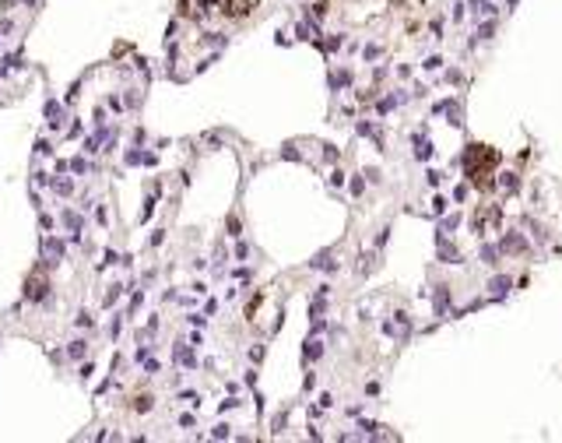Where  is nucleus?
Returning <instances> with one entry per match:
<instances>
[{
	"label": "nucleus",
	"mask_w": 562,
	"mask_h": 443,
	"mask_svg": "<svg viewBox=\"0 0 562 443\" xmlns=\"http://www.w3.org/2000/svg\"><path fill=\"white\" fill-rule=\"evenodd\" d=\"M84 348H88V341H81V338H77V341H70V345H67V356H70V359H81V356H84Z\"/></svg>",
	"instance_id": "nucleus-9"
},
{
	"label": "nucleus",
	"mask_w": 562,
	"mask_h": 443,
	"mask_svg": "<svg viewBox=\"0 0 562 443\" xmlns=\"http://www.w3.org/2000/svg\"><path fill=\"white\" fill-rule=\"evenodd\" d=\"M499 187H502L506 194H513V190L520 187V180H517V172H499Z\"/></svg>",
	"instance_id": "nucleus-6"
},
{
	"label": "nucleus",
	"mask_w": 562,
	"mask_h": 443,
	"mask_svg": "<svg viewBox=\"0 0 562 443\" xmlns=\"http://www.w3.org/2000/svg\"><path fill=\"white\" fill-rule=\"evenodd\" d=\"M253 7H257V0H228V7H225V11H228L232 18H239V14H250Z\"/></svg>",
	"instance_id": "nucleus-3"
},
{
	"label": "nucleus",
	"mask_w": 562,
	"mask_h": 443,
	"mask_svg": "<svg viewBox=\"0 0 562 443\" xmlns=\"http://www.w3.org/2000/svg\"><path fill=\"white\" fill-rule=\"evenodd\" d=\"M489 289H492L495 295H502L506 289H509V278H492V285H489Z\"/></svg>",
	"instance_id": "nucleus-11"
},
{
	"label": "nucleus",
	"mask_w": 562,
	"mask_h": 443,
	"mask_svg": "<svg viewBox=\"0 0 562 443\" xmlns=\"http://www.w3.org/2000/svg\"><path fill=\"white\" fill-rule=\"evenodd\" d=\"M151 408V397H137V412H148Z\"/></svg>",
	"instance_id": "nucleus-16"
},
{
	"label": "nucleus",
	"mask_w": 562,
	"mask_h": 443,
	"mask_svg": "<svg viewBox=\"0 0 562 443\" xmlns=\"http://www.w3.org/2000/svg\"><path fill=\"white\" fill-rule=\"evenodd\" d=\"M57 194H64V197L70 194V183H67V180H57Z\"/></svg>",
	"instance_id": "nucleus-15"
},
{
	"label": "nucleus",
	"mask_w": 562,
	"mask_h": 443,
	"mask_svg": "<svg viewBox=\"0 0 562 443\" xmlns=\"http://www.w3.org/2000/svg\"><path fill=\"white\" fill-rule=\"evenodd\" d=\"M46 295H50V282H46V278H42V282H39V278L28 282V299H46Z\"/></svg>",
	"instance_id": "nucleus-4"
},
{
	"label": "nucleus",
	"mask_w": 562,
	"mask_h": 443,
	"mask_svg": "<svg viewBox=\"0 0 562 443\" xmlns=\"http://www.w3.org/2000/svg\"><path fill=\"white\" fill-rule=\"evenodd\" d=\"M64 225H67V232L74 239H81V215H74V211H64Z\"/></svg>",
	"instance_id": "nucleus-5"
},
{
	"label": "nucleus",
	"mask_w": 562,
	"mask_h": 443,
	"mask_svg": "<svg viewBox=\"0 0 562 443\" xmlns=\"http://www.w3.org/2000/svg\"><path fill=\"white\" fill-rule=\"evenodd\" d=\"M320 352H323V348H320V341H309V345H306V359H316Z\"/></svg>",
	"instance_id": "nucleus-12"
},
{
	"label": "nucleus",
	"mask_w": 562,
	"mask_h": 443,
	"mask_svg": "<svg viewBox=\"0 0 562 443\" xmlns=\"http://www.w3.org/2000/svg\"><path fill=\"white\" fill-rule=\"evenodd\" d=\"M176 363H179V366H194L197 359H194V352H190L186 345H176Z\"/></svg>",
	"instance_id": "nucleus-8"
},
{
	"label": "nucleus",
	"mask_w": 562,
	"mask_h": 443,
	"mask_svg": "<svg viewBox=\"0 0 562 443\" xmlns=\"http://www.w3.org/2000/svg\"><path fill=\"white\" fill-rule=\"evenodd\" d=\"M499 165V151L489 145H467L464 151V172L467 180L478 187V190H489L492 187V169Z\"/></svg>",
	"instance_id": "nucleus-1"
},
{
	"label": "nucleus",
	"mask_w": 562,
	"mask_h": 443,
	"mask_svg": "<svg viewBox=\"0 0 562 443\" xmlns=\"http://www.w3.org/2000/svg\"><path fill=\"white\" fill-rule=\"evenodd\" d=\"M492 32H495V25H492V21H485V25L478 28V39H492Z\"/></svg>",
	"instance_id": "nucleus-13"
},
{
	"label": "nucleus",
	"mask_w": 562,
	"mask_h": 443,
	"mask_svg": "<svg viewBox=\"0 0 562 443\" xmlns=\"http://www.w3.org/2000/svg\"><path fill=\"white\" fill-rule=\"evenodd\" d=\"M331 183H334V187H341V183H345V172H341V169H334V172H331Z\"/></svg>",
	"instance_id": "nucleus-14"
},
{
	"label": "nucleus",
	"mask_w": 562,
	"mask_h": 443,
	"mask_svg": "<svg viewBox=\"0 0 562 443\" xmlns=\"http://www.w3.org/2000/svg\"><path fill=\"white\" fill-rule=\"evenodd\" d=\"M42 250H46V253H50V257H53V264H57V260H60V257H64V246H60V243H57V239H42Z\"/></svg>",
	"instance_id": "nucleus-7"
},
{
	"label": "nucleus",
	"mask_w": 562,
	"mask_h": 443,
	"mask_svg": "<svg viewBox=\"0 0 562 443\" xmlns=\"http://www.w3.org/2000/svg\"><path fill=\"white\" fill-rule=\"evenodd\" d=\"M499 208H482V211H475V218H471V229H475V236H485V232H492L495 225H499Z\"/></svg>",
	"instance_id": "nucleus-2"
},
{
	"label": "nucleus",
	"mask_w": 562,
	"mask_h": 443,
	"mask_svg": "<svg viewBox=\"0 0 562 443\" xmlns=\"http://www.w3.org/2000/svg\"><path fill=\"white\" fill-rule=\"evenodd\" d=\"M432 155V145L429 141H415V158H429Z\"/></svg>",
	"instance_id": "nucleus-10"
}]
</instances>
